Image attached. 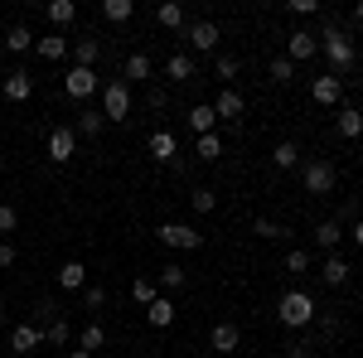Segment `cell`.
<instances>
[{
  "instance_id": "obj_24",
  "label": "cell",
  "mask_w": 363,
  "mask_h": 358,
  "mask_svg": "<svg viewBox=\"0 0 363 358\" xmlns=\"http://www.w3.org/2000/svg\"><path fill=\"white\" fill-rule=\"evenodd\" d=\"M335 126H339V136H344V140L363 136V111L359 107H339V121H335Z\"/></svg>"
},
{
  "instance_id": "obj_12",
  "label": "cell",
  "mask_w": 363,
  "mask_h": 358,
  "mask_svg": "<svg viewBox=\"0 0 363 358\" xmlns=\"http://www.w3.org/2000/svg\"><path fill=\"white\" fill-rule=\"evenodd\" d=\"M29 92H34V78H29L25 68L5 73V83H0V97H5V102H29Z\"/></svg>"
},
{
  "instance_id": "obj_46",
  "label": "cell",
  "mask_w": 363,
  "mask_h": 358,
  "mask_svg": "<svg viewBox=\"0 0 363 358\" xmlns=\"http://www.w3.org/2000/svg\"><path fill=\"white\" fill-rule=\"evenodd\" d=\"M291 15H320V0H291Z\"/></svg>"
},
{
  "instance_id": "obj_6",
  "label": "cell",
  "mask_w": 363,
  "mask_h": 358,
  "mask_svg": "<svg viewBox=\"0 0 363 358\" xmlns=\"http://www.w3.org/2000/svg\"><path fill=\"white\" fill-rule=\"evenodd\" d=\"M63 92H68L73 102H87L92 92H102V78H97L92 68H78V63H73V68L63 73Z\"/></svg>"
},
{
  "instance_id": "obj_39",
  "label": "cell",
  "mask_w": 363,
  "mask_h": 358,
  "mask_svg": "<svg viewBox=\"0 0 363 358\" xmlns=\"http://www.w3.org/2000/svg\"><path fill=\"white\" fill-rule=\"evenodd\" d=\"M68 339H73V330H68V320H63V315H58L54 325H49V330H44V344H68Z\"/></svg>"
},
{
  "instance_id": "obj_33",
  "label": "cell",
  "mask_w": 363,
  "mask_h": 358,
  "mask_svg": "<svg viewBox=\"0 0 363 358\" xmlns=\"http://www.w3.org/2000/svg\"><path fill=\"white\" fill-rule=\"evenodd\" d=\"M78 349H83V354H97V349H107V330H102V325H87V330L78 334Z\"/></svg>"
},
{
  "instance_id": "obj_32",
  "label": "cell",
  "mask_w": 363,
  "mask_h": 358,
  "mask_svg": "<svg viewBox=\"0 0 363 358\" xmlns=\"http://www.w3.org/2000/svg\"><path fill=\"white\" fill-rule=\"evenodd\" d=\"M73 131H78V136H87V140H92V136H102V131H107V116H102V111H83Z\"/></svg>"
},
{
  "instance_id": "obj_52",
  "label": "cell",
  "mask_w": 363,
  "mask_h": 358,
  "mask_svg": "<svg viewBox=\"0 0 363 358\" xmlns=\"http://www.w3.org/2000/svg\"><path fill=\"white\" fill-rule=\"evenodd\" d=\"M359 49H363V39H359Z\"/></svg>"
},
{
  "instance_id": "obj_47",
  "label": "cell",
  "mask_w": 363,
  "mask_h": 358,
  "mask_svg": "<svg viewBox=\"0 0 363 358\" xmlns=\"http://www.w3.org/2000/svg\"><path fill=\"white\" fill-rule=\"evenodd\" d=\"M286 354H291V358H310V349L301 344V339H296V344H286Z\"/></svg>"
},
{
  "instance_id": "obj_18",
  "label": "cell",
  "mask_w": 363,
  "mask_h": 358,
  "mask_svg": "<svg viewBox=\"0 0 363 358\" xmlns=\"http://www.w3.org/2000/svg\"><path fill=\"white\" fill-rule=\"evenodd\" d=\"M339 242H344V223H339V218H325L320 228H315V247L325 252V257L339 252Z\"/></svg>"
},
{
  "instance_id": "obj_53",
  "label": "cell",
  "mask_w": 363,
  "mask_h": 358,
  "mask_svg": "<svg viewBox=\"0 0 363 358\" xmlns=\"http://www.w3.org/2000/svg\"><path fill=\"white\" fill-rule=\"evenodd\" d=\"M0 49H5V44H0Z\"/></svg>"
},
{
  "instance_id": "obj_27",
  "label": "cell",
  "mask_w": 363,
  "mask_h": 358,
  "mask_svg": "<svg viewBox=\"0 0 363 358\" xmlns=\"http://www.w3.org/2000/svg\"><path fill=\"white\" fill-rule=\"evenodd\" d=\"M184 20H189L184 5H174V0H165V5L155 10V25H160V29H184Z\"/></svg>"
},
{
  "instance_id": "obj_23",
  "label": "cell",
  "mask_w": 363,
  "mask_h": 358,
  "mask_svg": "<svg viewBox=\"0 0 363 358\" xmlns=\"http://www.w3.org/2000/svg\"><path fill=\"white\" fill-rule=\"evenodd\" d=\"M34 49H39V58H49V63H58V58H68V34H44V39H34Z\"/></svg>"
},
{
  "instance_id": "obj_35",
  "label": "cell",
  "mask_w": 363,
  "mask_h": 358,
  "mask_svg": "<svg viewBox=\"0 0 363 358\" xmlns=\"http://www.w3.org/2000/svg\"><path fill=\"white\" fill-rule=\"evenodd\" d=\"M267 73H272V83H291V78H296V63L281 54V58H272V63H267Z\"/></svg>"
},
{
  "instance_id": "obj_42",
  "label": "cell",
  "mask_w": 363,
  "mask_h": 358,
  "mask_svg": "<svg viewBox=\"0 0 363 358\" xmlns=\"http://www.w3.org/2000/svg\"><path fill=\"white\" fill-rule=\"evenodd\" d=\"M213 73H218V78H223V87H233V78H238V58L218 54V63H213Z\"/></svg>"
},
{
  "instance_id": "obj_45",
  "label": "cell",
  "mask_w": 363,
  "mask_h": 358,
  "mask_svg": "<svg viewBox=\"0 0 363 358\" xmlns=\"http://www.w3.org/2000/svg\"><path fill=\"white\" fill-rule=\"evenodd\" d=\"M15 262H20L15 242H5V237H0V272H5V267H15Z\"/></svg>"
},
{
  "instance_id": "obj_7",
  "label": "cell",
  "mask_w": 363,
  "mask_h": 358,
  "mask_svg": "<svg viewBox=\"0 0 363 358\" xmlns=\"http://www.w3.org/2000/svg\"><path fill=\"white\" fill-rule=\"evenodd\" d=\"M44 150H49V160H54V165H68V160L78 155V131H73V126H54Z\"/></svg>"
},
{
  "instance_id": "obj_2",
  "label": "cell",
  "mask_w": 363,
  "mask_h": 358,
  "mask_svg": "<svg viewBox=\"0 0 363 358\" xmlns=\"http://www.w3.org/2000/svg\"><path fill=\"white\" fill-rule=\"evenodd\" d=\"M320 49H325V58L335 63V78L344 73V68H354V54H359V49H354V39H349V34L339 29V20H325V34H320Z\"/></svg>"
},
{
  "instance_id": "obj_4",
  "label": "cell",
  "mask_w": 363,
  "mask_h": 358,
  "mask_svg": "<svg viewBox=\"0 0 363 358\" xmlns=\"http://www.w3.org/2000/svg\"><path fill=\"white\" fill-rule=\"evenodd\" d=\"M102 116L116 121V126L131 116V87L121 83V78H116V83H102Z\"/></svg>"
},
{
  "instance_id": "obj_49",
  "label": "cell",
  "mask_w": 363,
  "mask_h": 358,
  "mask_svg": "<svg viewBox=\"0 0 363 358\" xmlns=\"http://www.w3.org/2000/svg\"><path fill=\"white\" fill-rule=\"evenodd\" d=\"M354 20H359V25H363V0H359V5H354Z\"/></svg>"
},
{
  "instance_id": "obj_1",
  "label": "cell",
  "mask_w": 363,
  "mask_h": 358,
  "mask_svg": "<svg viewBox=\"0 0 363 358\" xmlns=\"http://www.w3.org/2000/svg\"><path fill=\"white\" fill-rule=\"evenodd\" d=\"M315 315H320V305H315L310 291H286V296L277 301V320L286 325V330H310Z\"/></svg>"
},
{
  "instance_id": "obj_25",
  "label": "cell",
  "mask_w": 363,
  "mask_h": 358,
  "mask_svg": "<svg viewBox=\"0 0 363 358\" xmlns=\"http://www.w3.org/2000/svg\"><path fill=\"white\" fill-rule=\"evenodd\" d=\"M5 49H10V54H29V49H34V29H29V25H10Z\"/></svg>"
},
{
  "instance_id": "obj_19",
  "label": "cell",
  "mask_w": 363,
  "mask_h": 358,
  "mask_svg": "<svg viewBox=\"0 0 363 358\" xmlns=\"http://www.w3.org/2000/svg\"><path fill=\"white\" fill-rule=\"evenodd\" d=\"M174 315H179V310H174V301H165V296H155V301L145 305V320H150V330H169V325H174Z\"/></svg>"
},
{
  "instance_id": "obj_21",
  "label": "cell",
  "mask_w": 363,
  "mask_h": 358,
  "mask_svg": "<svg viewBox=\"0 0 363 358\" xmlns=\"http://www.w3.org/2000/svg\"><path fill=\"white\" fill-rule=\"evenodd\" d=\"M184 121H189V131H194V136H208V131L218 126V116H213V102H194Z\"/></svg>"
},
{
  "instance_id": "obj_14",
  "label": "cell",
  "mask_w": 363,
  "mask_h": 358,
  "mask_svg": "<svg viewBox=\"0 0 363 358\" xmlns=\"http://www.w3.org/2000/svg\"><path fill=\"white\" fill-rule=\"evenodd\" d=\"M320 276H325V286H349V276H354V267H349V257H339V252H330L325 257V267H320Z\"/></svg>"
},
{
  "instance_id": "obj_20",
  "label": "cell",
  "mask_w": 363,
  "mask_h": 358,
  "mask_svg": "<svg viewBox=\"0 0 363 358\" xmlns=\"http://www.w3.org/2000/svg\"><path fill=\"white\" fill-rule=\"evenodd\" d=\"M165 78H169V83H189V78H199L194 54H169L165 58Z\"/></svg>"
},
{
  "instance_id": "obj_50",
  "label": "cell",
  "mask_w": 363,
  "mask_h": 358,
  "mask_svg": "<svg viewBox=\"0 0 363 358\" xmlns=\"http://www.w3.org/2000/svg\"><path fill=\"white\" fill-rule=\"evenodd\" d=\"M68 358H92V354H83V349H73V354H68Z\"/></svg>"
},
{
  "instance_id": "obj_40",
  "label": "cell",
  "mask_w": 363,
  "mask_h": 358,
  "mask_svg": "<svg viewBox=\"0 0 363 358\" xmlns=\"http://www.w3.org/2000/svg\"><path fill=\"white\" fill-rule=\"evenodd\" d=\"M34 310H39V320H34L39 330H49V325H54L58 315H63V310H58V301H39V305H34Z\"/></svg>"
},
{
  "instance_id": "obj_30",
  "label": "cell",
  "mask_w": 363,
  "mask_h": 358,
  "mask_svg": "<svg viewBox=\"0 0 363 358\" xmlns=\"http://www.w3.org/2000/svg\"><path fill=\"white\" fill-rule=\"evenodd\" d=\"M136 15V0H102V20H112V25H126Z\"/></svg>"
},
{
  "instance_id": "obj_31",
  "label": "cell",
  "mask_w": 363,
  "mask_h": 358,
  "mask_svg": "<svg viewBox=\"0 0 363 358\" xmlns=\"http://www.w3.org/2000/svg\"><path fill=\"white\" fill-rule=\"evenodd\" d=\"M44 15H49L54 25H73V20H78V5H73V0H49Z\"/></svg>"
},
{
  "instance_id": "obj_29",
  "label": "cell",
  "mask_w": 363,
  "mask_h": 358,
  "mask_svg": "<svg viewBox=\"0 0 363 358\" xmlns=\"http://www.w3.org/2000/svg\"><path fill=\"white\" fill-rule=\"evenodd\" d=\"M73 54H78V68H92V63L102 58V39H92V34H83V39L73 44Z\"/></svg>"
},
{
  "instance_id": "obj_15",
  "label": "cell",
  "mask_w": 363,
  "mask_h": 358,
  "mask_svg": "<svg viewBox=\"0 0 363 358\" xmlns=\"http://www.w3.org/2000/svg\"><path fill=\"white\" fill-rule=\"evenodd\" d=\"M150 73H155V63H150V54H131L126 63H121V83H150Z\"/></svg>"
},
{
  "instance_id": "obj_26",
  "label": "cell",
  "mask_w": 363,
  "mask_h": 358,
  "mask_svg": "<svg viewBox=\"0 0 363 358\" xmlns=\"http://www.w3.org/2000/svg\"><path fill=\"white\" fill-rule=\"evenodd\" d=\"M272 165L277 169H301V145H296V140H281L277 150H272Z\"/></svg>"
},
{
  "instance_id": "obj_11",
  "label": "cell",
  "mask_w": 363,
  "mask_h": 358,
  "mask_svg": "<svg viewBox=\"0 0 363 358\" xmlns=\"http://www.w3.org/2000/svg\"><path fill=\"white\" fill-rule=\"evenodd\" d=\"M339 97H344V78H335V73H325V78H310V102H320V107H335Z\"/></svg>"
},
{
  "instance_id": "obj_34",
  "label": "cell",
  "mask_w": 363,
  "mask_h": 358,
  "mask_svg": "<svg viewBox=\"0 0 363 358\" xmlns=\"http://www.w3.org/2000/svg\"><path fill=\"white\" fill-rule=\"evenodd\" d=\"M160 286H165V291H179V286H189V272H184L179 262H165V267H160Z\"/></svg>"
},
{
  "instance_id": "obj_9",
  "label": "cell",
  "mask_w": 363,
  "mask_h": 358,
  "mask_svg": "<svg viewBox=\"0 0 363 358\" xmlns=\"http://www.w3.org/2000/svg\"><path fill=\"white\" fill-rule=\"evenodd\" d=\"M184 39H189L194 54H213V49H218V25H213V20H194V25L184 29Z\"/></svg>"
},
{
  "instance_id": "obj_16",
  "label": "cell",
  "mask_w": 363,
  "mask_h": 358,
  "mask_svg": "<svg viewBox=\"0 0 363 358\" xmlns=\"http://www.w3.org/2000/svg\"><path fill=\"white\" fill-rule=\"evenodd\" d=\"M238 344H242V334H238V325H213V334H208V349L213 354H238Z\"/></svg>"
},
{
  "instance_id": "obj_51",
  "label": "cell",
  "mask_w": 363,
  "mask_h": 358,
  "mask_svg": "<svg viewBox=\"0 0 363 358\" xmlns=\"http://www.w3.org/2000/svg\"><path fill=\"white\" fill-rule=\"evenodd\" d=\"M0 325H5V305H0Z\"/></svg>"
},
{
  "instance_id": "obj_17",
  "label": "cell",
  "mask_w": 363,
  "mask_h": 358,
  "mask_svg": "<svg viewBox=\"0 0 363 358\" xmlns=\"http://www.w3.org/2000/svg\"><path fill=\"white\" fill-rule=\"evenodd\" d=\"M39 344H44V330H39V325H15V330H10V349H15V354H34Z\"/></svg>"
},
{
  "instance_id": "obj_22",
  "label": "cell",
  "mask_w": 363,
  "mask_h": 358,
  "mask_svg": "<svg viewBox=\"0 0 363 358\" xmlns=\"http://www.w3.org/2000/svg\"><path fill=\"white\" fill-rule=\"evenodd\" d=\"M54 281H58V291H87V267L83 262H63Z\"/></svg>"
},
{
  "instance_id": "obj_36",
  "label": "cell",
  "mask_w": 363,
  "mask_h": 358,
  "mask_svg": "<svg viewBox=\"0 0 363 358\" xmlns=\"http://www.w3.org/2000/svg\"><path fill=\"white\" fill-rule=\"evenodd\" d=\"M252 233H257L262 242H281V237H286V228H281V223H272V218H257V223H252Z\"/></svg>"
},
{
  "instance_id": "obj_5",
  "label": "cell",
  "mask_w": 363,
  "mask_h": 358,
  "mask_svg": "<svg viewBox=\"0 0 363 358\" xmlns=\"http://www.w3.org/2000/svg\"><path fill=\"white\" fill-rule=\"evenodd\" d=\"M335 165L330 160H301V184H306V194H330L335 189Z\"/></svg>"
},
{
  "instance_id": "obj_10",
  "label": "cell",
  "mask_w": 363,
  "mask_h": 358,
  "mask_svg": "<svg viewBox=\"0 0 363 358\" xmlns=\"http://www.w3.org/2000/svg\"><path fill=\"white\" fill-rule=\"evenodd\" d=\"M242 111H247V102H242V92H238V87H223V92L213 97V116H218V121H233V126H238V121H242Z\"/></svg>"
},
{
  "instance_id": "obj_41",
  "label": "cell",
  "mask_w": 363,
  "mask_h": 358,
  "mask_svg": "<svg viewBox=\"0 0 363 358\" xmlns=\"http://www.w3.org/2000/svg\"><path fill=\"white\" fill-rule=\"evenodd\" d=\"M189 198H194V213H213V208H218V194L213 189H194Z\"/></svg>"
},
{
  "instance_id": "obj_13",
  "label": "cell",
  "mask_w": 363,
  "mask_h": 358,
  "mask_svg": "<svg viewBox=\"0 0 363 358\" xmlns=\"http://www.w3.org/2000/svg\"><path fill=\"white\" fill-rule=\"evenodd\" d=\"M145 145H150V155H155V160H160V165H169V160H174V155H179V140H174V131H165V126H155V131H150V140H145Z\"/></svg>"
},
{
  "instance_id": "obj_48",
  "label": "cell",
  "mask_w": 363,
  "mask_h": 358,
  "mask_svg": "<svg viewBox=\"0 0 363 358\" xmlns=\"http://www.w3.org/2000/svg\"><path fill=\"white\" fill-rule=\"evenodd\" d=\"M349 237H354V242L363 247V218H354V223H349Z\"/></svg>"
},
{
  "instance_id": "obj_38",
  "label": "cell",
  "mask_w": 363,
  "mask_h": 358,
  "mask_svg": "<svg viewBox=\"0 0 363 358\" xmlns=\"http://www.w3.org/2000/svg\"><path fill=\"white\" fill-rule=\"evenodd\" d=\"M286 272H291V276L310 272V252L306 247H291V252H286Z\"/></svg>"
},
{
  "instance_id": "obj_44",
  "label": "cell",
  "mask_w": 363,
  "mask_h": 358,
  "mask_svg": "<svg viewBox=\"0 0 363 358\" xmlns=\"http://www.w3.org/2000/svg\"><path fill=\"white\" fill-rule=\"evenodd\" d=\"M83 305H87V310H102V305H107V291H102V286H87V291H83Z\"/></svg>"
},
{
  "instance_id": "obj_3",
  "label": "cell",
  "mask_w": 363,
  "mask_h": 358,
  "mask_svg": "<svg viewBox=\"0 0 363 358\" xmlns=\"http://www.w3.org/2000/svg\"><path fill=\"white\" fill-rule=\"evenodd\" d=\"M155 237H160L165 247H174V252H199V247H203V233L189 228V223H160Z\"/></svg>"
},
{
  "instance_id": "obj_8",
  "label": "cell",
  "mask_w": 363,
  "mask_h": 358,
  "mask_svg": "<svg viewBox=\"0 0 363 358\" xmlns=\"http://www.w3.org/2000/svg\"><path fill=\"white\" fill-rule=\"evenodd\" d=\"M315 54H320V39H315L310 29H291V34H286V58H291V63H306V58H315Z\"/></svg>"
},
{
  "instance_id": "obj_43",
  "label": "cell",
  "mask_w": 363,
  "mask_h": 358,
  "mask_svg": "<svg viewBox=\"0 0 363 358\" xmlns=\"http://www.w3.org/2000/svg\"><path fill=\"white\" fill-rule=\"evenodd\" d=\"M15 228H20V213H15L10 203H0V237H5V233H15Z\"/></svg>"
},
{
  "instance_id": "obj_37",
  "label": "cell",
  "mask_w": 363,
  "mask_h": 358,
  "mask_svg": "<svg viewBox=\"0 0 363 358\" xmlns=\"http://www.w3.org/2000/svg\"><path fill=\"white\" fill-rule=\"evenodd\" d=\"M131 296H136V305H150L155 301V281H150V276H136V281H131Z\"/></svg>"
},
{
  "instance_id": "obj_28",
  "label": "cell",
  "mask_w": 363,
  "mask_h": 358,
  "mask_svg": "<svg viewBox=\"0 0 363 358\" xmlns=\"http://www.w3.org/2000/svg\"><path fill=\"white\" fill-rule=\"evenodd\" d=\"M223 155V136L208 131V136H194V160H218Z\"/></svg>"
}]
</instances>
